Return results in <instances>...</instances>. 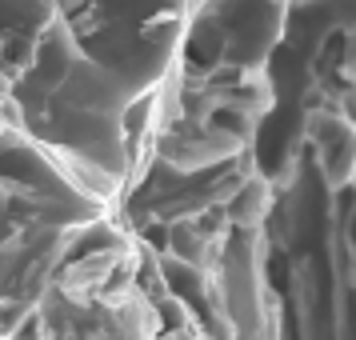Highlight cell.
Segmentation results:
<instances>
[{
    "instance_id": "obj_1",
    "label": "cell",
    "mask_w": 356,
    "mask_h": 340,
    "mask_svg": "<svg viewBox=\"0 0 356 340\" xmlns=\"http://www.w3.org/2000/svg\"><path fill=\"white\" fill-rule=\"evenodd\" d=\"M280 0H209L193 20V44L212 65H260L280 36Z\"/></svg>"
},
{
    "instance_id": "obj_2",
    "label": "cell",
    "mask_w": 356,
    "mask_h": 340,
    "mask_svg": "<svg viewBox=\"0 0 356 340\" xmlns=\"http://www.w3.org/2000/svg\"><path fill=\"white\" fill-rule=\"evenodd\" d=\"M308 136L321 156V172L332 188H344L356 177V129L340 113H316L308 120Z\"/></svg>"
},
{
    "instance_id": "obj_3",
    "label": "cell",
    "mask_w": 356,
    "mask_h": 340,
    "mask_svg": "<svg viewBox=\"0 0 356 340\" xmlns=\"http://www.w3.org/2000/svg\"><path fill=\"white\" fill-rule=\"evenodd\" d=\"M24 316H29V308L13 305V300H0V340H13V332L20 328Z\"/></svg>"
},
{
    "instance_id": "obj_4",
    "label": "cell",
    "mask_w": 356,
    "mask_h": 340,
    "mask_svg": "<svg viewBox=\"0 0 356 340\" xmlns=\"http://www.w3.org/2000/svg\"><path fill=\"white\" fill-rule=\"evenodd\" d=\"M168 340H196L193 332H180V337H168Z\"/></svg>"
}]
</instances>
